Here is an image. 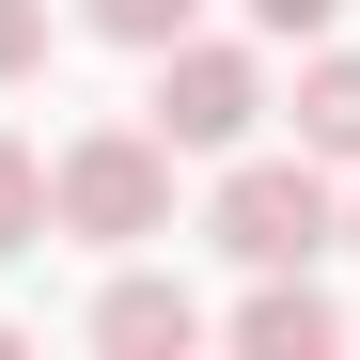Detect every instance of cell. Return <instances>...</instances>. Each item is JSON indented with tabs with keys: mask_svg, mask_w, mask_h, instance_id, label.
I'll return each instance as SVG.
<instances>
[{
	"mask_svg": "<svg viewBox=\"0 0 360 360\" xmlns=\"http://www.w3.org/2000/svg\"><path fill=\"white\" fill-rule=\"evenodd\" d=\"M235 345H251V360H329V345H345V314L314 297V266H251V297H235Z\"/></svg>",
	"mask_w": 360,
	"mask_h": 360,
	"instance_id": "obj_4",
	"label": "cell"
},
{
	"mask_svg": "<svg viewBox=\"0 0 360 360\" xmlns=\"http://www.w3.org/2000/svg\"><path fill=\"white\" fill-rule=\"evenodd\" d=\"M251 126H266V63L172 32V47H157V141H172V157H235Z\"/></svg>",
	"mask_w": 360,
	"mask_h": 360,
	"instance_id": "obj_3",
	"label": "cell"
},
{
	"mask_svg": "<svg viewBox=\"0 0 360 360\" xmlns=\"http://www.w3.org/2000/svg\"><path fill=\"white\" fill-rule=\"evenodd\" d=\"M329 235H345V204H329V157H314V141L219 172V251H235V266H314Z\"/></svg>",
	"mask_w": 360,
	"mask_h": 360,
	"instance_id": "obj_2",
	"label": "cell"
},
{
	"mask_svg": "<svg viewBox=\"0 0 360 360\" xmlns=\"http://www.w3.org/2000/svg\"><path fill=\"white\" fill-rule=\"evenodd\" d=\"M79 16H94L110 47H141V63H157V47H172V32H188V16H204V0H79Z\"/></svg>",
	"mask_w": 360,
	"mask_h": 360,
	"instance_id": "obj_8",
	"label": "cell"
},
{
	"mask_svg": "<svg viewBox=\"0 0 360 360\" xmlns=\"http://www.w3.org/2000/svg\"><path fill=\"white\" fill-rule=\"evenodd\" d=\"M345 251H360V204H345Z\"/></svg>",
	"mask_w": 360,
	"mask_h": 360,
	"instance_id": "obj_11",
	"label": "cell"
},
{
	"mask_svg": "<svg viewBox=\"0 0 360 360\" xmlns=\"http://www.w3.org/2000/svg\"><path fill=\"white\" fill-rule=\"evenodd\" d=\"M94 345H126V360H188V345H204V297L157 282V266H126V282L94 297Z\"/></svg>",
	"mask_w": 360,
	"mask_h": 360,
	"instance_id": "obj_5",
	"label": "cell"
},
{
	"mask_svg": "<svg viewBox=\"0 0 360 360\" xmlns=\"http://www.w3.org/2000/svg\"><path fill=\"white\" fill-rule=\"evenodd\" d=\"M47 204H63V235H94V251H141V235H172V141L157 126H94V141H63Z\"/></svg>",
	"mask_w": 360,
	"mask_h": 360,
	"instance_id": "obj_1",
	"label": "cell"
},
{
	"mask_svg": "<svg viewBox=\"0 0 360 360\" xmlns=\"http://www.w3.org/2000/svg\"><path fill=\"white\" fill-rule=\"evenodd\" d=\"M47 63V0H0V79H32Z\"/></svg>",
	"mask_w": 360,
	"mask_h": 360,
	"instance_id": "obj_9",
	"label": "cell"
},
{
	"mask_svg": "<svg viewBox=\"0 0 360 360\" xmlns=\"http://www.w3.org/2000/svg\"><path fill=\"white\" fill-rule=\"evenodd\" d=\"M47 219H63V204H47V157L0 141V251H47Z\"/></svg>",
	"mask_w": 360,
	"mask_h": 360,
	"instance_id": "obj_7",
	"label": "cell"
},
{
	"mask_svg": "<svg viewBox=\"0 0 360 360\" xmlns=\"http://www.w3.org/2000/svg\"><path fill=\"white\" fill-rule=\"evenodd\" d=\"M297 141L360 157V47H314V63H297Z\"/></svg>",
	"mask_w": 360,
	"mask_h": 360,
	"instance_id": "obj_6",
	"label": "cell"
},
{
	"mask_svg": "<svg viewBox=\"0 0 360 360\" xmlns=\"http://www.w3.org/2000/svg\"><path fill=\"white\" fill-rule=\"evenodd\" d=\"M329 16H345V0H251V32H282V47H314Z\"/></svg>",
	"mask_w": 360,
	"mask_h": 360,
	"instance_id": "obj_10",
	"label": "cell"
}]
</instances>
